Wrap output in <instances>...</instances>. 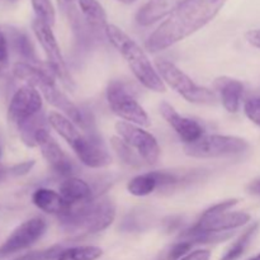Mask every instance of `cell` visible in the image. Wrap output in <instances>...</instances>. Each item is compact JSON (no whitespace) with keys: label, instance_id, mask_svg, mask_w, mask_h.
Instances as JSON below:
<instances>
[{"label":"cell","instance_id":"1","mask_svg":"<svg viewBox=\"0 0 260 260\" xmlns=\"http://www.w3.org/2000/svg\"><path fill=\"white\" fill-rule=\"evenodd\" d=\"M228 0H192L170 14L146 41L150 52H160L212 22Z\"/></svg>","mask_w":260,"mask_h":260},{"label":"cell","instance_id":"2","mask_svg":"<svg viewBox=\"0 0 260 260\" xmlns=\"http://www.w3.org/2000/svg\"><path fill=\"white\" fill-rule=\"evenodd\" d=\"M13 75L19 80L27 83V85L37 89L48 104L62 112L63 116L68 117L73 123L80 127L83 131H90L95 128L93 119H90L88 113H84L76 104H74L68 98L63 91L56 85V76L50 68H41L32 63L19 61L13 66Z\"/></svg>","mask_w":260,"mask_h":260},{"label":"cell","instance_id":"3","mask_svg":"<svg viewBox=\"0 0 260 260\" xmlns=\"http://www.w3.org/2000/svg\"><path fill=\"white\" fill-rule=\"evenodd\" d=\"M47 118L50 126L70 145L84 165L93 169H101L111 164V154L95 128L81 134L68 117L55 111L50 112Z\"/></svg>","mask_w":260,"mask_h":260},{"label":"cell","instance_id":"4","mask_svg":"<svg viewBox=\"0 0 260 260\" xmlns=\"http://www.w3.org/2000/svg\"><path fill=\"white\" fill-rule=\"evenodd\" d=\"M106 38L121 53L134 75L145 88L156 93H164L167 90L161 76L152 66L151 61L149 60L141 46L134 38L129 37L124 30L114 24L107 25Z\"/></svg>","mask_w":260,"mask_h":260},{"label":"cell","instance_id":"5","mask_svg":"<svg viewBox=\"0 0 260 260\" xmlns=\"http://www.w3.org/2000/svg\"><path fill=\"white\" fill-rule=\"evenodd\" d=\"M116 218V206L109 198L71 205L70 210L58 217L61 226L69 234L91 235L108 229Z\"/></svg>","mask_w":260,"mask_h":260},{"label":"cell","instance_id":"6","mask_svg":"<svg viewBox=\"0 0 260 260\" xmlns=\"http://www.w3.org/2000/svg\"><path fill=\"white\" fill-rule=\"evenodd\" d=\"M155 66L162 81L189 103L203 104V106H213L217 103L218 98L215 91L196 84L172 61L159 58L155 61Z\"/></svg>","mask_w":260,"mask_h":260},{"label":"cell","instance_id":"7","mask_svg":"<svg viewBox=\"0 0 260 260\" xmlns=\"http://www.w3.org/2000/svg\"><path fill=\"white\" fill-rule=\"evenodd\" d=\"M249 149L246 140L226 135H205L193 144L184 145L185 155L196 159L235 156Z\"/></svg>","mask_w":260,"mask_h":260},{"label":"cell","instance_id":"8","mask_svg":"<svg viewBox=\"0 0 260 260\" xmlns=\"http://www.w3.org/2000/svg\"><path fill=\"white\" fill-rule=\"evenodd\" d=\"M107 102L109 108L116 116L124 119V122L140 127H149L151 124L146 111L142 108L122 81L113 80L107 86Z\"/></svg>","mask_w":260,"mask_h":260},{"label":"cell","instance_id":"9","mask_svg":"<svg viewBox=\"0 0 260 260\" xmlns=\"http://www.w3.org/2000/svg\"><path fill=\"white\" fill-rule=\"evenodd\" d=\"M32 29L35 32L36 38H37L40 45L42 46L43 51H45L48 68L52 70L56 78L60 79V81L65 88H68L69 90H73L75 88V84H74L70 71L68 70L65 58H63L62 52H61L57 40L53 35L52 27L36 18L32 23Z\"/></svg>","mask_w":260,"mask_h":260},{"label":"cell","instance_id":"10","mask_svg":"<svg viewBox=\"0 0 260 260\" xmlns=\"http://www.w3.org/2000/svg\"><path fill=\"white\" fill-rule=\"evenodd\" d=\"M116 131L118 137H121L134 151L139 154L145 164L155 165L159 161L161 150L154 135L145 131L142 127L124 121L117 122Z\"/></svg>","mask_w":260,"mask_h":260},{"label":"cell","instance_id":"11","mask_svg":"<svg viewBox=\"0 0 260 260\" xmlns=\"http://www.w3.org/2000/svg\"><path fill=\"white\" fill-rule=\"evenodd\" d=\"M46 230H47V222L40 216L22 222L0 245V259L8 258L13 254L19 253L35 245L45 235Z\"/></svg>","mask_w":260,"mask_h":260},{"label":"cell","instance_id":"12","mask_svg":"<svg viewBox=\"0 0 260 260\" xmlns=\"http://www.w3.org/2000/svg\"><path fill=\"white\" fill-rule=\"evenodd\" d=\"M42 95L36 88L24 85L18 89L12 96L8 107V121L15 128L42 111Z\"/></svg>","mask_w":260,"mask_h":260},{"label":"cell","instance_id":"13","mask_svg":"<svg viewBox=\"0 0 260 260\" xmlns=\"http://www.w3.org/2000/svg\"><path fill=\"white\" fill-rule=\"evenodd\" d=\"M36 145L40 147L43 157L56 174L63 178H70L75 173L73 160L61 149L47 128H42L36 134Z\"/></svg>","mask_w":260,"mask_h":260},{"label":"cell","instance_id":"14","mask_svg":"<svg viewBox=\"0 0 260 260\" xmlns=\"http://www.w3.org/2000/svg\"><path fill=\"white\" fill-rule=\"evenodd\" d=\"M182 182L178 175L169 172H150L132 178L127 184V190L135 197H145L157 189H169Z\"/></svg>","mask_w":260,"mask_h":260},{"label":"cell","instance_id":"15","mask_svg":"<svg viewBox=\"0 0 260 260\" xmlns=\"http://www.w3.org/2000/svg\"><path fill=\"white\" fill-rule=\"evenodd\" d=\"M160 113L162 118L173 127L178 136L184 141V144H193L201 137L205 136V128L197 121L188 117L180 116L169 103L161 102L160 103Z\"/></svg>","mask_w":260,"mask_h":260},{"label":"cell","instance_id":"16","mask_svg":"<svg viewBox=\"0 0 260 260\" xmlns=\"http://www.w3.org/2000/svg\"><path fill=\"white\" fill-rule=\"evenodd\" d=\"M251 216L246 212H226L216 215H203L194 223V228L206 233H229L231 230L246 225Z\"/></svg>","mask_w":260,"mask_h":260},{"label":"cell","instance_id":"17","mask_svg":"<svg viewBox=\"0 0 260 260\" xmlns=\"http://www.w3.org/2000/svg\"><path fill=\"white\" fill-rule=\"evenodd\" d=\"M189 2L192 0H147L136 13V22L142 27H149L168 18Z\"/></svg>","mask_w":260,"mask_h":260},{"label":"cell","instance_id":"18","mask_svg":"<svg viewBox=\"0 0 260 260\" xmlns=\"http://www.w3.org/2000/svg\"><path fill=\"white\" fill-rule=\"evenodd\" d=\"M32 202L38 210L57 217L65 215L71 207V203L63 200L62 196L48 188H38L33 192Z\"/></svg>","mask_w":260,"mask_h":260},{"label":"cell","instance_id":"19","mask_svg":"<svg viewBox=\"0 0 260 260\" xmlns=\"http://www.w3.org/2000/svg\"><path fill=\"white\" fill-rule=\"evenodd\" d=\"M216 90L220 93L222 106L229 113H236L240 109L244 94V85L241 81L231 78H218L215 81Z\"/></svg>","mask_w":260,"mask_h":260},{"label":"cell","instance_id":"20","mask_svg":"<svg viewBox=\"0 0 260 260\" xmlns=\"http://www.w3.org/2000/svg\"><path fill=\"white\" fill-rule=\"evenodd\" d=\"M58 193L71 205L75 203L88 202L93 200L94 193L90 185L85 180L76 177L65 178L60 185H58Z\"/></svg>","mask_w":260,"mask_h":260},{"label":"cell","instance_id":"21","mask_svg":"<svg viewBox=\"0 0 260 260\" xmlns=\"http://www.w3.org/2000/svg\"><path fill=\"white\" fill-rule=\"evenodd\" d=\"M78 4L84 20L93 32L95 35L102 32L106 36V28L109 23L103 5L98 0H78Z\"/></svg>","mask_w":260,"mask_h":260},{"label":"cell","instance_id":"22","mask_svg":"<svg viewBox=\"0 0 260 260\" xmlns=\"http://www.w3.org/2000/svg\"><path fill=\"white\" fill-rule=\"evenodd\" d=\"M5 33H7L8 41H9V47L12 46L13 50H14L20 57L24 58V62L37 65L38 58L37 56H36L35 47H33L29 37H28L24 32L17 29V28H8V32Z\"/></svg>","mask_w":260,"mask_h":260},{"label":"cell","instance_id":"23","mask_svg":"<svg viewBox=\"0 0 260 260\" xmlns=\"http://www.w3.org/2000/svg\"><path fill=\"white\" fill-rule=\"evenodd\" d=\"M48 124V118H46L45 113L42 111L40 113H37L36 116H33L32 118L28 119L27 122L19 126L18 131H19L20 139H22L23 144H25L29 147L37 146L36 145V134H37L40 129L47 128Z\"/></svg>","mask_w":260,"mask_h":260},{"label":"cell","instance_id":"24","mask_svg":"<svg viewBox=\"0 0 260 260\" xmlns=\"http://www.w3.org/2000/svg\"><path fill=\"white\" fill-rule=\"evenodd\" d=\"M258 228H259L258 222L253 223L251 226H249V228L246 229V230L244 231L240 236H239L238 240H236L235 243H234L233 245H231L230 248L226 250V253L223 254L222 258H221L220 260H236V259L240 258V256L245 253L246 248H248L249 244H250L253 236L255 235Z\"/></svg>","mask_w":260,"mask_h":260},{"label":"cell","instance_id":"25","mask_svg":"<svg viewBox=\"0 0 260 260\" xmlns=\"http://www.w3.org/2000/svg\"><path fill=\"white\" fill-rule=\"evenodd\" d=\"M111 145L112 149L117 154V156L119 157V160L123 161V164L128 165L131 168H141L145 164L144 160L139 156V154L136 151H134L121 137H112Z\"/></svg>","mask_w":260,"mask_h":260},{"label":"cell","instance_id":"26","mask_svg":"<svg viewBox=\"0 0 260 260\" xmlns=\"http://www.w3.org/2000/svg\"><path fill=\"white\" fill-rule=\"evenodd\" d=\"M103 255V250L98 246H74L63 249L56 260H96Z\"/></svg>","mask_w":260,"mask_h":260},{"label":"cell","instance_id":"27","mask_svg":"<svg viewBox=\"0 0 260 260\" xmlns=\"http://www.w3.org/2000/svg\"><path fill=\"white\" fill-rule=\"evenodd\" d=\"M36 18L52 27L56 22V12L51 0H30Z\"/></svg>","mask_w":260,"mask_h":260},{"label":"cell","instance_id":"28","mask_svg":"<svg viewBox=\"0 0 260 260\" xmlns=\"http://www.w3.org/2000/svg\"><path fill=\"white\" fill-rule=\"evenodd\" d=\"M62 250L63 248L61 245H53L51 248L43 249V250L30 251V253H27L24 255H20L12 260H56Z\"/></svg>","mask_w":260,"mask_h":260},{"label":"cell","instance_id":"29","mask_svg":"<svg viewBox=\"0 0 260 260\" xmlns=\"http://www.w3.org/2000/svg\"><path fill=\"white\" fill-rule=\"evenodd\" d=\"M244 113L254 124L260 127V96L249 98L244 103Z\"/></svg>","mask_w":260,"mask_h":260},{"label":"cell","instance_id":"30","mask_svg":"<svg viewBox=\"0 0 260 260\" xmlns=\"http://www.w3.org/2000/svg\"><path fill=\"white\" fill-rule=\"evenodd\" d=\"M192 248H193L192 243H189V241L179 240L178 243H175L174 245H172V248L168 250L167 260H180L190 253Z\"/></svg>","mask_w":260,"mask_h":260},{"label":"cell","instance_id":"31","mask_svg":"<svg viewBox=\"0 0 260 260\" xmlns=\"http://www.w3.org/2000/svg\"><path fill=\"white\" fill-rule=\"evenodd\" d=\"M9 63V41L7 33L0 28V76L5 73Z\"/></svg>","mask_w":260,"mask_h":260},{"label":"cell","instance_id":"32","mask_svg":"<svg viewBox=\"0 0 260 260\" xmlns=\"http://www.w3.org/2000/svg\"><path fill=\"white\" fill-rule=\"evenodd\" d=\"M238 203H239V200H236V198H234V200L223 201V202L217 203V205L212 206V207H210L208 210H206L205 212H203V215H216V213L226 212V211H230L231 208L235 207Z\"/></svg>","mask_w":260,"mask_h":260},{"label":"cell","instance_id":"33","mask_svg":"<svg viewBox=\"0 0 260 260\" xmlns=\"http://www.w3.org/2000/svg\"><path fill=\"white\" fill-rule=\"evenodd\" d=\"M33 167H35V161H33V160H29V161L19 162V164L9 168V169H8V173L12 175H15V177H22V175L28 174V173L32 170Z\"/></svg>","mask_w":260,"mask_h":260},{"label":"cell","instance_id":"34","mask_svg":"<svg viewBox=\"0 0 260 260\" xmlns=\"http://www.w3.org/2000/svg\"><path fill=\"white\" fill-rule=\"evenodd\" d=\"M211 258V251L207 249H198V250L192 251L188 255L180 260H210Z\"/></svg>","mask_w":260,"mask_h":260},{"label":"cell","instance_id":"35","mask_svg":"<svg viewBox=\"0 0 260 260\" xmlns=\"http://www.w3.org/2000/svg\"><path fill=\"white\" fill-rule=\"evenodd\" d=\"M245 38L249 45H251L255 48H260V28L259 29L248 30L245 33Z\"/></svg>","mask_w":260,"mask_h":260},{"label":"cell","instance_id":"36","mask_svg":"<svg viewBox=\"0 0 260 260\" xmlns=\"http://www.w3.org/2000/svg\"><path fill=\"white\" fill-rule=\"evenodd\" d=\"M248 190L251 193V194L260 196V179L254 180L250 184L248 185Z\"/></svg>","mask_w":260,"mask_h":260},{"label":"cell","instance_id":"37","mask_svg":"<svg viewBox=\"0 0 260 260\" xmlns=\"http://www.w3.org/2000/svg\"><path fill=\"white\" fill-rule=\"evenodd\" d=\"M74 2H75V0H57V4L61 9L65 10V12H68L70 8H73Z\"/></svg>","mask_w":260,"mask_h":260},{"label":"cell","instance_id":"38","mask_svg":"<svg viewBox=\"0 0 260 260\" xmlns=\"http://www.w3.org/2000/svg\"><path fill=\"white\" fill-rule=\"evenodd\" d=\"M117 2H118V3H122V4L128 5V4H134V3H135V2H137V0H117Z\"/></svg>","mask_w":260,"mask_h":260},{"label":"cell","instance_id":"39","mask_svg":"<svg viewBox=\"0 0 260 260\" xmlns=\"http://www.w3.org/2000/svg\"><path fill=\"white\" fill-rule=\"evenodd\" d=\"M255 258H256V260H260V254H259L258 256H255Z\"/></svg>","mask_w":260,"mask_h":260},{"label":"cell","instance_id":"40","mask_svg":"<svg viewBox=\"0 0 260 260\" xmlns=\"http://www.w3.org/2000/svg\"><path fill=\"white\" fill-rule=\"evenodd\" d=\"M250 260H256V259H255V258H253V259H250Z\"/></svg>","mask_w":260,"mask_h":260},{"label":"cell","instance_id":"41","mask_svg":"<svg viewBox=\"0 0 260 260\" xmlns=\"http://www.w3.org/2000/svg\"><path fill=\"white\" fill-rule=\"evenodd\" d=\"M0 208H2V206H0Z\"/></svg>","mask_w":260,"mask_h":260}]
</instances>
